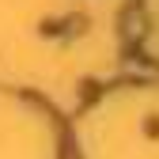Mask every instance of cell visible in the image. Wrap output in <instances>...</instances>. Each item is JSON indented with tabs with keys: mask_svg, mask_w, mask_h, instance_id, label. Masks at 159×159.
Returning a JSON list of instances; mask_svg holds the SVG:
<instances>
[{
	"mask_svg": "<svg viewBox=\"0 0 159 159\" xmlns=\"http://www.w3.org/2000/svg\"><path fill=\"white\" fill-rule=\"evenodd\" d=\"M121 34H125V42H140L148 34V19L140 11H125L121 15Z\"/></svg>",
	"mask_w": 159,
	"mask_h": 159,
	"instance_id": "obj_1",
	"label": "cell"
},
{
	"mask_svg": "<svg viewBox=\"0 0 159 159\" xmlns=\"http://www.w3.org/2000/svg\"><path fill=\"white\" fill-rule=\"evenodd\" d=\"M125 76H136V80H155V76H159V68H155V65H140V61H129V65H125Z\"/></svg>",
	"mask_w": 159,
	"mask_h": 159,
	"instance_id": "obj_2",
	"label": "cell"
}]
</instances>
